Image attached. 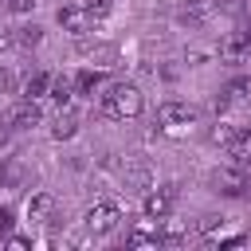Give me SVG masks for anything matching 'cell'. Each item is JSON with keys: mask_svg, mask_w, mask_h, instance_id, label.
<instances>
[{"mask_svg": "<svg viewBox=\"0 0 251 251\" xmlns=\"http://www.w3.org/2000/svg\"><path fill=\"white\" fill-rule=\"evenodd\" d=\"M39 118H43V110H39L35 98H20V102L8 110V126H12V129H31V126H39Z\"/></svg>", "mask_w": 251, "mask_h": 251, "instance_id": "9", "label": "cell"}, {"mask_svg": "<svg viewBox=\"0 0 251 251\" xmlns=\"http://www.w3.org/2000/svg\"><path fill=\"white\" fill-rule=\"evenodd\" d=\"M86 8H90V12H94V20H102V16H106V12H110V8H114V0H90V4H86Z\"/></svg>", "mask_w": 251, "mask_h": 251, "instance_id": "20", "label": "cell"}, {"mask_svg": "<svg viewBox=\"0 0 251 251\" xmlns=\"http://www.w3.org/2000/svg\"><path fill=\"white\" fill-rule=\"evenodd\" d=\"M39 39H43V27H35V24L12 27V43L16 47H39Z\"/></svg>", "mask_w": 251, "mask_h": 251, "instance_id": "16", "label": "cell"}, {"mask_svg": "<svg viewBox=\"0 0 251 251\" xmlns=\"http://www.w3.org/2000/svg\"><path fill=\"white\" fill-rule=\"evenodd\" d=\"M47 86H51V75L39 71V75H31V78L24 82V98H35V102H39V98L47 94Z\"/></svg>", "mask_w": 251, "mask_h": 251, "instance_id": "17", "label": "cell"}, {"mask_svg": "<svg viewBox=\"0 0 251 251\" xmlns=\"http://www.w3.org/2000/svg\"><path fill=\"white\" fill-rule=\"evenodd\" d=\"M51 133H55L59 141H63V137H75V133H78V114H75L71 106H63L59 118H55V129H51Z\"/></svg>", "mask_w": 251, "mask_h": 251, "instance_id": "15", "label": "cell"}, {"mask_svg": "<svg viewBox=\"0 0 251 251\" xmlns=\"http://www.w3.org/2000/svg\"><path fill=\"white\" fill-rule=\"evenodd\" d=\"M8 231H12V212L0 208V235H8Z\"/></svg>", "mask_w": 251, "mask_h": 251, "instance_id": "21", "label": "cell"}, {"mask_svg": "<svg viewBox=\"0 0 251 251\" xmlns=\"http://www.w3.org/2000/svg\"><path fill=\"white\" fill-rule=\"evenodd\" d=\"M224 153H227V165L251 169V126L247 129H231L227 141H224Z\"/></svg>", "mask_w": 251, "mask_h": 251, "instance_id": "8", "label": "cell"}, {"mask_svg": "<svg viewBox=\"0 0 251 251\" xmlns=\"http://www.w3.org/2000/svg\"><path fill=\"white\" fill-rule=\"evenodd\" d=\"M71 94H75V78H67V75H51V86H47V98L63 110V106H71Z\"/></svg>", "mask_w": 251, "mask_h": 251, "instance_id": "13", "label": "cell"}, {"mask_svg": "<svg viewBox=\"0 0 251 251\" xmlns=\"http://www.w3.org/2000/svg\"><path fill=\"white\" fill-rule=\"evenodd\" d=\"M247 51H251V27L235 31V35H227V39L220 43V55H224V59H243Z\"/></svg>", "mask_w": 251, "mask_h": 251, "instance_id": "12", "label": "cell"}, {"mask_svg": "<svg viewBox=\"0 0 251 251\" xmlns=\"http://www.w3.org/2000/svg\"><path fill=\"white\" fill-rule=\"evenodd\" d=\"M212 184H216V192H224V196H243V192L251 188V169L227 165V169H220V173L212 176Z\"/></svg>", "mask_w": 251, "mask_h": 251, "instance_id": "6", "label": "cell"}, {"mask_svg": "<svg viewBox=\"0 0 251 251\" xmlns=\"http://www.w3.org/2000/svg\"><path fill=\"white\" fill-rule=\"evenodd\" d=\"M0 8L12 12V16H27V12L35 8V0H0Z\"/></svg>", "mask_w": 251, "mask_h": 251, "instance_id": "19", "label": "cell"}, {"mask_svg": "<svg viewBox=\"0 0 251 251\" xmlns=\"http://www.w3.org/2000/svg\"><path fill=\"white\" fill-rule=\"evenodd\" d=\"M55 20H59V27L71 31V35H86V31L94 27V12H90L86 4H63V8L55 12Z\"/></svg>", "mask_w": 251, "mask_h": 251, "instance_id": "5", "label": "cell"}, {"mask_svg": "<svg viewBox=\"0 0 251 251\" xmlns=\"http://www.w3.org/2000/svg\"><path fill=\"white\" fill-rule=\"evenodd\" d=\"M122 220L126 216H122V204L118 200H94L86 208V216H82V224H86L90 235H110V231H118Z\"/></svg>", "mask_w": 251, "mask_h": 251, "instance_id": "3", "label": "cell"}, {"mask_svg": "<svg viewBox=\"0 0 251 251\" xmlns=\"http://www.w3.org/2000/svg\"><path fill=\"white\" fill-rule=\"evenodd\" d=\"M102 86V75L98 71H78L75 75V94H94Z\"/></svg>", "mask_w": 251, "mask_h": 251, "instance_id": "18", "label": "cell"}, {"mask_svg": "<svg viewBox=\"0 0 251 251\" xmlns=\"http://www.w3.org/2000/svg\"><path fill=\"white\" fill-rule=\"evenodd\" d=\"M98 110H102L106 118H114V122H133V118H141V110H145V94H141L133 82L114 78V82L102 86Z\"/></svg>", "mask_w": 251, "mask_h": 251, "instance_id": "1", "label": "cell"}, {"mask_svg": "<svg viewBox=\"0 0 251 251\" xmlns=\"http://www.w3.org/2000/svg\"><path fill=\"white\" fill-rule=\"evenodd\" d=\"M192 126H200V110L192 102H161L157 106V129L169 133V137H180L188 133Z\"/></svg>", "mask_w": 251, "mask_h": 251, "instance_id": "2", "label": "cell"}, {"mask_svg": "<svg viewBox=\"0 0 251 251\" xmlns=\"http://www.w3.org/2000/svg\"><path fill=\"white\" fill-rule=\"evenodd\" d=\"M231 106H251V75H235L231 82H224L216 110H231Z\"/></svg>", "mask_w": 251, "mask_h": 251, "instance_id": "7", "label": "cell"}, {"mask_svg": "<svg viewBox=\"0 0 251 251\" xmlns=\"http://www.w3.org/2000/svg\"><path fill=\"white\" fill-rule=\"evenodd\" d=\"M51 212H55V196H51V192H35V196L27 200V220H31V224H47Z\"/></svg>", "mask_w": 251, "mask_h": 251, "instance_id": "11", "label": "cell"}, {"mask_svg": "<svg viewBox=\"0 0 251 251\" xmlns=\"http://www.w3.org/2000/svg\"><path fill=\"white\" fill-rule=\"evenodd\" d=\"M161 243H165V231L157 227V220H149V224L126 231V247H161Z\"/></svg>", "mask_w": 251, "mask_h": 251, "instance_id": "10", "label": "cell"}, {"mask_svg": "<svg viewBox=\"0 0 251 251\" xmlns=\"http://www.w3.org/2000/svg\"><path fill=\"white\" fill-rule=\"evenodd\" d=\"M173 204H176V184H157V188L145 192L141 212H145V220H157V224H161V220H169Z\"/></svg>", "mask_w": 251, "mask_h": 251, "instance_id": "4", "label": "cell"}, {"mask_svg": "<svg viewBox=\"0 0 251 251\" xmlns=\"http://www.w3.org/2000/svg\"><path fill=\"white\" fill-rule=\"evenodd\" d=\"M208 16H212V0H192V4H184V8L176 12L180 24H204Z\"/></svg>", "mask_w": 251, "mask_h": 251, "instance_id": "14", "label": "cell"}]
</instances>
